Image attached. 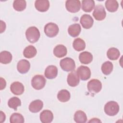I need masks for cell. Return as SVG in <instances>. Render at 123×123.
<instances>
[{"label":"cell","instance_id":"12","mask_svg":"<svg viewBox=\"0 0 123 123\" xmlns=\"http://www.w3.org/2000/svg\"><path fill=\"white\" fill-rule=\"evenodd\" d=\"M10 90L13 94L20 95L24 93L25 88L22 83L19 82H14L11 84Z\"/></svg>","mask_w":123,"mask_h":123},{"label":"cell","instance_id":"10","mask_svg":"<svg viewBox=\"0 0 123 123\" xmlns=\"http://www.w3.org/2000/svg\"><path fill=\"white\" fill-rule=\"evenodd\" d=\"M80 22L83 28L85 29H89L92 26L94 20L90 15L85 14L80 18Z\"/></svg>","mask_w":123,"mask_h":123},{"label":"cell","instance_id":"32","mask_svg":"<svg viewBox=\"0 0 123 123\" xmlns=\"http://www.w3.org/2000/svg\"><path fill=\"white\" fill-rule=\"evenodd\" d=\"M10 121L11 123H23L25 122L23 116L19 113L12 114L10 117Z\"/></svg>","mask_w":123,"mask_h":123},{"label":"cell","instance_id":"19","mask_svg":"<svg viewBox=\"0 0 123 123\" xmlns=\"http://www.w3.org/2000/svg\"><path fill=\"white\" fill-rule=\"evenodd\" d=\"M79 59L82 63L87 64L92 61L93 55L89 52L84 51L79 54Z\"/></svg>","mask_w":123,"mask_h":123},{"label":"cell","instance_id":"35","mask_svg":"<svg viewBox=\"0 0 123 123\" xmlns=\"http://www.w3.org/2000/svg\"><path fill=\"white\" fill-rule=\"evenodd\" d=\"M0 23H1V24H0V33H2L3 31H5V28H6V25L3 26V21H2V20L0 21Z\"/></svg>","mask_w":123,"mask_h":123},{"label":"cell","instance_id":"20","mask_svg":"<svg viewBox=\"0 0 123 123\" xmlns=\"http://www.w3.org/2000/svg\"><path fill=\"white\" fill-rule=\"evenodd\" d=\"M81 31L80 25L78 24H74L70 25L68 28V34L72 37L78 36Z\"/></svg>","mask_w":123,"mask_h":123},{"label":"cell","instance_id":"18","mask_svg":"<svg viewBox=\"0 0 123 123\" xmlns=\"http://www.w3.org/2000/svg\"><path fill=\"white\" fill-rule=\"evenodd\" d=\"M67 48L63 45H58L53 49L54 55L58 58H62L65 56L67 54Z\"/></svg>","mask_w":123,"mask_h":123},{"label":"cell","instance_id":"26","mask_svg":"<svg viewBox=\"0 0 123 123\" xmlns=\"http://www.w3.org/2000/svg\"><path fill=\"white\" fill-rule=\"evenodd\" d=\"M74 49L78 51L83 50L86 48L85 42L80 38H75L73 43Z\"/></svg>","mask_w":123,"mask_h":123},{"label":"cell","instance_id":"6","mask_svg":"<svg viewBox=\"0 0 123 123\" xmlns=\"http://www.w3.org/2000/svg\"><path fill=\"white\" fill-rule=\"evenodd\" d=\"M87 87L90 93L92 94L98 93L102 88V84L98 79H93L88 82Z\"/></svg>","mask_w":123,"mask_h":123},{"label":"cell","instance_id":"28","mask_svg":"<svg viewBox=\"0 0 123 123\" xmlns=\"http://www.w3.org/2000/svg\"><path fill=\"white\" fill-rule=\"evenodd\" d=\"M12 54L7 51H2L0 53V62L3 64H8L12 60Z\"/></svg>","mask_w":123,"mask_h":123},{"label":"cell","instance_id":"25","mask_svg":"<svg viewBox=\"0 0 123 123\" xmlns=\"http://www.w3.org/2000/svg\"><path fill=\"white\" fill-rule=\"evenodd\" d=\"M71 97L70 92L66 89H62L60 90L57 94V98L58 100L62 102L68 101Z\"/></svg>","mask_w":123,"mask_h":123},{"label":"cell","instance_id":"22","mask_svg":"<svg viewBox=\"0 0 123 123\" xmlns=\"http://www.w3.org/2000/svg\"><path fill=\"white\" fill-rule=\"evenodd\" d=\"M82 9L85 12H91L95 7V2L92 0H83L82 1Z\"/></svg>","mask_w":123,"mask_h":123},{"label":"cell","instance_id":"1","mask_svg":"<svg viewBox=\"0 0 123 123\" xmlns=\"http://www.w3.org/2000/svg\"><path fill=\"white\" fill-rule=\"evenodd\" d=\"M40 34L38 29L35 26L29 27L25 32L26 39L31 43L37 42L40 37Z\"/></svg>","mask_w":123,"mask_h":123},{"label":"cell","instance_id":"23","mask_svg":"<svg viewBox=\"0 0 123 123\" xmlns=\"http://www.w3.org/2000/svg\"><path fill=\"white\" fill-rule=\"evenodd\" d=\"M74 120L77 123H84L87 121L86 114L82 111H78L74 115Z\"/></svg>","mask_w":123,"mask_h":123},{"label":"cell","instance_id":"34","mask_svg":"<svg viewBox=\"0 0 123 123\" xmlns=\"http://www.w3.org/2000/svg\"><path fill=\"white\" fill-rule=\"evenodd\" d=\"M5 114L2 111H0V123H2L3 122H4L5 120Z\"/></svg>","mask_w":123,"mask_h":123},{"label":"cell","instance_id":"27","mask_svg":"<svg viewBox=\"0 0 123 123\" xmlns=\"http://www.w3.org/2000/svg\"><path fill=\"white\" fill-rule=\"evenodd\" d=\"M120 55V52L119 50L115 48H110L107 52V56L108 58L111 60H117Z\"/></svg>","mask_w":123,"mask_h":123},{"label":"cell","instance_id":"31","mask_svg":"<svg viewBox=\"0 0 123 123\" xmlns=\"http://www.w3.org/2000/svg\"><path fill=\"white\" fill-rule=\"evenodd\" d=\"M8 105L10 108L16 111L17 107L21 106V101L18 98L14 97L9 99L8 102Z\"/></svg>","mask_w":123,"mask_h":123},{"label":"cell","instance_id":"36","mask_svg":"<svg viewBox=\"0 0 123 123\" xmlns=\"http://www.w3.org/2000/svg\"><path fill=\"white\" fill-rule=\"evenodd\" d=\"M91 122H92V123H97V122H101V121L98 118H93V119H91V120H90L89 121V123H91Z\"/></svg>","mask_w":123,"mask_h":123},{"label":"cell","instance_id":"16","mask_svg":"<svg viewBox=\"0 0 123 123\" xmlns=\"http://www.w3.org/2000/svg\"><path fill=\"white\" fill-rule=\"evenodd\" d=\"M45 76L47 78L52 79L55 78L58 74V69L54 65H49L45 69Z\"/></svg>","mask_w":123,"mask_h":123},{"label":"cell","instance_id":"24","mask_svg":"<svg viewBox=\"0 0 123 123\" xmlns=\"http://www.w3.org/2000/svg\"><path fill=\"white\" fill-rule=\"evenodd\" d=\"M105 7L109 12H113L118 10L119 4L115 0H107L105 2Z\"/></svg>","mask_w":123,"mask_h":123},{"label":"cell","instance_id":"2","mask_svg":"<svg viewBox=\"0 0 123 123\" xmlns=\"http://www.w3.org/2000/svg\"><path fill=\"white\" fill-rule=\"evenodd\" d=\"M104 109L107 115L113 116L118 113L119 111V106L117 102L114 101H110L105 105Z\"/></svg>","mask_w":123,"mask_h":123},{"label":"cell","instance_id":"15","mask_svg":"<svg viewBox=\"0 0 123 123\" xmlns=\"http://www.w3.org/2000/svg\"><path fill=\"white\" fill-rule=\"evenodd\" d=\"M40 119L43 123H50L53 119V113L49 110H44L40 114Z\"/></svg>","mask_w":123,"mask_h":123},{"label":"cell","instance_id":"14","mask_svg":"<svg viewBox=\"0 0 123 123\" xmlns=\"http://www.w3.org/2000/svg\"><path fill=\"white\" fill-rule=\"evenodd\" d=\"M30 64L29 61L23 59L20 60L17 63V69L18 71L21 74H25L29 70Z\"/></svg>","mask_w":123,"mask_h":123},{"label":"cell","instance_id":"21","mask_svg":"<svg viewBox=\"0 0 123 123\" xmlns=\"http://www.w3.org/2000/svg\"><path fill=\"white\" fill-rule=\"evenodd\" d=\"M37 53V50L36 48L32 45H29L24 49L23 55L25 57L30 59L35 57Z\"/></svg>","mask_w":123,"mask_h":123},{"label":"cell","instance_id":"7","mask_svg":"<svg viewBox=\"0 0 123 123\" xmlns=\"http://www.w3.org/2000/svg\"><path fill=\"white\" fill-rule=\"evenodd\" d=\"M65 7L69 12L75 13L80 10L81 2L79 0H68L66 1Z\"/></svg>","mask_w":123,"mask_h":123},{"label":"cell","instance_id":"9","mask_svg":"<svg viewBox=\"0 0 123 123\" xmlns=\"http://www.w3.org/2000/svg\"><path fill=\"white\" fill-rule=\"evenodd\" d=\"M79 78L82 80H87L90 78L91 76V71L90 69L86 66H80L76 71Z\"/></svg>","mask_w":123,"mask_h":123},{"label":"cell","instance_id":"3","mask_svg":"<svg viewBox=\"0 0 123 123\" xmlns=\"http://www.w3.org/2000/svg\"><path fill=\"white\" fill-rule=\"evenodd\" d=\"M60 65L61 68L66 72L74 71L75 68L74 60L69 57H66L61 60Z\"/></svg>","mask_w":123,"mask_h":123},{"label":"cell","instance_id":"17","mask_svg":"<svg viewBox=\"0 0 123 123\" xmlns=\"http://www.w3.org/2000/svg\"><path fill=\"white\" fill-rule=\"evenodd\" d=\"M43 107V102L39 99H37L30 103L29 105V110L32 112L37 113L41 111Z\"/></svg>","mask_w":123,"mask_h":123},{"label":"cell","instance_id":"33","mask_svg":"<svg viewBox=\"0 0 123 123\" xmlns=\"http://www.w3.org/2000/svg\"><path fill=\"white\" fill-rule=\"evenodd\" d=\"M6 86V83L5 80L2 78V77H0V90H2L4 89Z\"/></svg>","mask_w":123,"mask_h":123},{"label":"cell","instance_id":"30","mask_svg":"<svg viewBox=\"0 0 123 123\" xmlns=\"http://www.w3.org/2000/svg\"><path fill=\"white\" fill-rule=\"evenodd\" d=\"M113 64L109 61H107L104 62L101 66V71L105 75L110 74L113 70Z\"/></svg>","mask_w":123,"mask_h":123},{"label":"cell","instance_id":"8","mask_svg":"<svg viewBox=\"0 0 123 123\" xmlns=\"http://www.w3.org/2000/svg\"><path fill=\"white\" fill-rule=\"evenodd\" d=\"M93 16L98 21L104 20L106 16L105 8L102 5H97L95 8L93 12Z\"/></svg>","mask_w":123,"mask_h":123},{"label":"cell","instance_id":"5","mask_svg":"<svg viewBox=\"0 0 123 123\" xmlns=\"http://www.w3.org/2000/svg\"><path fill=\"white\" fill-rule=\"evenodd\" d=\"M46 79L45 77L40 74L35 75L31 80V85L32 87L37 90L42 89L45 86Z\"/></svg>","mask_w":123,"mask_h":123},{"label":"cell","instance_id":"29","mask_svg":"<svg viewBox=\"0 0 123 123\" xmlns=\"http://www.w3.org/2000/svg\"><path fill=\"white\" fill-rule=\"evenodd\" d=\"M26 6V1L25 0H16L13 1V7L14 9L18 12L24 11Z\"/></svg>","mask_w":123,"mask_h":123},{"label":"cell","instance_id":"11","mask_svg":"<svg viewBox=\"0 0 123 123\" xmlns=\"http://www.w3.org/2000/svg\"><path fill=\"white\" fill-rule=\"evenodd\" d=\"M67 81L68 84L72 87L77 86L80 82L79 77L75 71H73L69 73L67 76Z\"/></svg>","mask_w":123,"mask_h":123},{"label":"cell","instance_id":"13","mask_svg":"<svg viewBox=\"0 0 123 123\" xmlns=\"http://www.w3.org/2000/svg\"><path fill=\"white\" fill-rule=\"evenodd\" d=\"M36 9L40 12L48 11L49 7V2L48 0H37L35 3Z\"/></svg>","mask_w":123,"mask_h":123},{"label":"cell","instance_id":"4","mask_svg":"<svg viewBox=\"0 0 123 123\" xmlns=\"http://www.w3.org/2000/svg\"><path fill=\"white\" fill-rule=\"evenodd\" d=\"M59 31L58 26L53 23H48L44 27V32L46 36L49 37H53L56 36L59 33Z\"/></svg>","mask_w":123,"mask_h":123}]
</instances>
